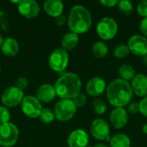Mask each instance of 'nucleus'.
Returning <instances> with one entry per match:
<instances>
[{
	"mask_svg": "<svg viewBox=\"0 0 147 147\" xmlns=\"http://www.w3.org/2000/svg\"><path fill=\"white\" fill-rule=\"evenodd\" d=\"M92 25V16L87 8L81 4L74 5L69 13L68 26L72 33L77 34L86 33Z\"/></svg>",
	"mask_w": 147,
	"mask_h": 147,
	"instance_id": "obj_2",
	"label": "nucleus"
},
{
	"mask_svg": "<svg viewBox=\"0 0 147 147\" xmlns=\"http://www.w3.org/2000/svg\"><path fill=\"white\" fill-rule=\"evenodd\" d=\"M89 143L88 134L83 129H76L72 131L67 140L69 147H86Z\"/></svg>",
	"mask_w": 147,
	"mask_h": 147,
	"instance_id": "obj_14",
	"label": "nucleus"
},
{
	"mask_svg": "<svg viewBox=\"0 0 147 147\" xmlns=\"http://www.w3.org/2000/svg\"><path fill=\"white\" fill-rule=\"evenodd\" d=\"M28 85V80L24 78V77H21L19 78L16 79V87L20 89V90H25Z\"/></svg>",
	"mask_w": 147,
	"mask_h": 147,
	"instance_id": "obj_31",
	"label": "nucleus"
},
{
	"mask_svg": "<svg viewBox=\"0 0 147 147\" xmlns=\"http://www.w3.org/2000/svg\"><path fill=\"white\" fill-rule=\"evenodd\" d=\"M127 47L130 53L134 55L145 56L147 53V38L140 34H134L128 40Z\"/></svg>",
	"mask_w": 147,
	"mask_h": 147,
	"instance_id": "obj_11",
	"label": "nucleus"
},
{
	"mask_svg": "<svg viewBox=\"0 0 147 147\" xmlns=\"http://www.w3.org/2000/svg\"><path fill=\"white\" fill-rule=\"evenodd\" d=\"M87 98L85 96V95L82 94V93H78L74 98H72V102H74V104L76 105V107L80 108L84 106V104L86 103Z\"/></svg>",
	"mask_w": 147,
	"mask_h": 147,
	"instance_id": "obj_29",
	"label": "nucleus"
},
{
	"mask_svg": "<svg viewBox=\"0 0 147 147\" xmlns=\"http://www.w3.org/2000/svg\"><path fill=\"white\" fill-rule=\"evenodd\" d=\"M139 105H140V112L144 115L147 117V96L144 97L140 102H139Z\"/></svg>",
	"mask_w": 147,
	"mask_h": 147,
	"instance_id": "obj_32",
	"label": "nucleus"
},
{
	"mask_svg": "<svg viewBox=\"0 0 147 147\" xmlns=\"http://www.w3.org/2000/svg\"><path fill=\"white\" fill-rule=\"evenodd\" d=\"M65 16L64 15H60L57 17H55V23L58 25V26H62L65 23Z\"/></svg>",
	"mask_w": 147,
	"mask_h": 147,
	"instance_id": "obj_36",
	"label": "nucleus"
},
{
	"mask_svg": "<svg viewBox=\"0 0 147 147\" xmlns=\"http://www.w3.org/2000/svg\"><path fill=\"white\" fill-rule=\"evenodd\" d=\"M100 3H102V5L109 7V8H112L115 7V5H117L118 1L117 0H101Z\"/></svg>",
	"mask_w": 147,
	"mask_h": 147,
	"instance_id": "obj_35",
	"label": "nucleus"
},
{
	"mask_svg": "<svg viewBox=\"0 0 147 147\" xmlns=\"http://www.w3.org/2000/svg\"><path fill=\"white\" fill-rule=\"evenodd\" d=\"M19 137L17 127L10 122L0 124V146L10 147L14 146Z\"/></svg>",
	"mask_w": 147,
	"mask_h": 147,
	"instance_id": "obj_5",
	"label": "nucleus"
},
{
	"mask_svg": "<svg viewBox=\"0 0 147 147\" xmlns=\"http://www.w3.org/2000/svg\"><path fill=\"white\" fill-rule=\"evenodd\" d=\"M10 119V113L6 107H0V124L9 122Z\"/></svg>",
	"mask_w": 147,
	"mask_h": 147,
	"instance_id": "obj_28",
	"label": "nucleus"
},
{
	"mask_svg": "<svg viewBox=\"0 0 147 147\" xmlns=\"http://www.w3.org/2000/svg\"><path fill=\"white\" fill-rule=\"evenodd\" d=\"M118 32V24L112 17L102 18L96 26L97 35L103 40L113 39Z\"/></svg>",
	"mask_w": 147,
	"mask_h": 147,
	"instance_id": "obj_4",
	"label": "nucleus"
},
{
	"mask_svg": "<svg viewBox=\"0 0 147 147\" xmlns=\"http://www.w3.org/2000/svg\"><path fill=\"white\" fill-rule=\"evenodd\" d=\"M81 79L73 72H67L58 78L54 84L56 94L61 99H72L81 90Z\"/></svg>",
	"mask_w": 147,
	"mask_h": 147,
	"instance_id": "obj_3",
	"label": "nucleus"
},
{
	"mask_svg": "<svg viewBox=\"0 0 147 147\" xmlns=\"http://www.w3.org/2000/svg\"><path fill=\"white\" fill-rule=\"evenodd\" d=\"M129 53H130L129 48L127 45H125V44H120L116 46L113 53L114 56L116 59H120L127 58L129 55Z\"/></svg>",
	"mask_w": 147,
	"mask_h": 147,
	"instance_id": "obj_25",
	"label": "nucleus"
},
{
	"mask_svg": "<svg viewBox=\"0 0 147 147\" xmlns=\"http://www.w3.org/2000/svg\"><path fill=\"white\" fill-rule=\"evenodd\" d=\"M2 51L6 56H15L19 52V44L14 38L8 37L3 40L2 44Z\"/></svg>",
	"mask_w": 147,
	"mask_h": 147,
	"instance_id": "obj_19",
	"label": "nucleus"
},
{
	"mask_svg": "<svg viewBox=\"0 0 147 147\" xmlns=\"http://www.w3.org/2000/svg\"><path fill=\"white\" fill-rule=\"evenodd\" d=\"M118 73H119V76L121 77V79L125 80L127 82H128L129 80H133L134 77L136 76V71L134 68L131 65H128V64L121 65L119 67Z\"/></svg>",
	"mask_w": 147,
	"mask_h": 147,
	"instance_id": "obj_22",
	"label": "nucleus"
},
{
	"mask_svg": "<svg viewBox=\"0 0 147 147\" xmlns=\"http://www.w3.org/2000/svg\"><path fill=\"white\" fill-rule=\"evenodd\" d=\"M117 8L119 11L123 15H131L134 11V5L128 0H121L118 1Z\"/></svg>",
	"mask_w": 147,
	"mask_h": 147,
	"instance_id": "obj_24",
	"label": "nucleus"
},
{
	"mask_svg": "<svg viewBox=\"0 0 147 147\" xmlns=\"http://www.w3.org/2000/svg\"><path fill=\"white\" fill-rule=\"evenodd\" d=\"M92 136L98 140H109L110 138V127L103 119H96L90 125Z\"/></svg>",
	"mask_w": 147,
	"mask_h": 147,
	"instance_id": "obj_10",
	"label": "nucleus"
},
{
	"mask_svg": "<svg viewBox=\"0 0 147 147\" xmlns=\"http://www.w3.org/2000/svg\"><path fill=\"white\" fill-rule=\"evenodd\" d=\"M143 132H144V134H147V124L143 126Z\"/></svg>",
	"mask_w": 147,
	"mask_h": 147,
	"instance_id": "obj_37",
	"label": "nucleus"
},
{
	"mask_svg": "<svg viewBox=\"0 0 147 147\" xmlns=\"http://www.w3.org/2000/svg\"><path fill=\"white\" fill-rule=\"evenodd\" d=\"M3 42V37H2V35L0 34V47H2Z\"/></svg>",
	"mask_w": 147,
	"mask_h": 147,
	"instance_id": "obj_40",
	"label": "nucleus"
},
{
	"mask_svg": "<svg viewBox=\"0 0 147 147\" xmlns=\"http://www.w3.org/2000/svg\"><path fill=\"white\" fill-rule=\"evenodd\" d=\"M127 110L128 112H130L131 114H137L140 112V105L138 102H131L128 104L127 107Z\"/></svg>",
	"mask_w": 147,
	"mask_h": 147,
	"instance_id": "obj_33",
	"label": "nucleus"
},
{
	"mask_svg": "<svg viewBox=\"0 0 147 147\" xmlns=\"http://www.w3.org/2000/svg\"><path fill=\"white\" fill-rule=\"evenodd\" d=\"M44 9L49 16L57 17L62 15L64 4L60 0H47L44 2Z\"/></svg>",
	"mask_w": 147,
	"mask_h": 147,
	"instance_id": "obj_18",
	"label": "nucleus"
},
{
	"mask_svg": "<svg viewBox=\"0 0 147 147\" xmlns=\"http://www.w3.org/2000/svg\"><path fill=\"white\" fill-rule=\"evenodd\" d=\"M137 12L140 16L147 17V1H142L138 4Z\"/></svg>",
	"mask_w": 147,
	"mask_h": 147,
	"instance_id": "obj_30",
	"label": "nucleus"
},
{
	"mask_svg": "<svg viewBox=\"0 0 147 147\" xmlns=\"http://www.w3.org/2000/svg\"><path fill=\"white\" fill-rule=\"evenodd\" d=\"M22 112L30 118H36L39 117L41 110L42 106L40 102L33 96H24L22 103H21Z\"/></svg>",
	"mask_w": 147,
	"mask_h": 147,
	"instance_id": "obj_8",
	"label": "nucleus"
},
{
	"mask_svg": "<svg viewBox=\"0 0 147 147\" xmlns=\"http://www.w3.org/2000/svg\"><path fill=\"white\" fill-rule=\"evenodd\" d=\"M106 90V82L100 77H94L86 84V91L91 96H98Z\"/></svg>",
	"mask_w": 147,
	"mask_h": 147,
	"instance_id": "obj_15",
	"label": "nucleus"
},
{
	"mask_svg": "<svg viewBox=\"0 0 147 147\" xmlns=\"http://www.w3.org/2000/svg\"><path fill=\"white\" fill-rule=\"evenodd\" d=\"M56 95L57 94L54 86L49 84H41L36 90V98L40 102H48L53 101L55 98Z\"/></svg>",
	"mask_w": 147,
	"mask_h": 147,
	"instance_id": "obj_17",
	"label": "nucleus"
},
{
	"mask_svg": "<svg viewBox=\"0 0 147 147\" xmlns=\"http://www.w3.org/2000/svg\"><path fill=\"white\" fill-rule=\"evenodd\" d=\"M40 120L45 123V124H50L53 122L55 119V115L54 112H53L50 109H42L40 115H39Z\"/></svg>",
	"mask_w": 147,
	"mask_h": 147,
	"instance_id": "obj_26",
	"label": "nucleus"
},
{
	"mask_svg": "<svg viewBox=\"0 0 147 147\" xmlns=\"http://www.w3.org/2000/svg\"><path fill=\"white\" fill-rule=\"evenodd\" d=\"M69 62V54L66 50L64 48L55 49L50 55L48 59L49 66L55 71H64Z\"/></svg>",
	"mask_w": 147,
	"mask_h": 147,
	"instance_id": "obj_7",
	"label": "nucleus"
},
{
	"mask_svg": "<svg viewBox=\"0 0 147 147\" xmlns=\"http://www.w3.org/2000/svg\"><path fill=\"white\" fill-rule=\"evenodd\" d=\"M18 11L27 18L36 17L40 12V6L37 2L33 0H22L18 4Z\"/></svg>",
	"mask_w": 147,
	"mask_h": 147,
	"instance_id": "obj_13",
	"label": "nucleus"
},
{
	"mask_svg": "<svg viewBox=\"0 0 147 147\" xmlns=\"http://www.w3.org/2000/svg\"><path fill=\"white\" fill-rule=\"evenodd\" d=\"M79 41V38L78 35L75 33H67L65 34L62 40H61V44L62 47L65 50H71L73 48H75L77 47V45L78 44Z\"/></svg>",
	"mask_w": 147,
	"mask_h": 147,
	"instance_id": "obj_20",
	"label": "nucleus"
},
{
	"mask_svg": "<svg viewBox=\"0 0 147 147\" xmlns=\"http://www.w3.org/2000/svg\"><path fill=\"white\" fill-rule=\"evenodd\" d=\"M110 147H130L131 140L129 137L124 134H117L109 140Z\"/></svg>",
	"mask_w": 147,
	"mask_h": 147,
	"instance_id": "obj_21",
	"label": "nucleus"
},
{
	"mask_svg": "<svg viewBox=\"0 0 147 147\" xmlns=\"http://www.w3.org/2000/svg\"><path fill=\"white\" fill-rule=\"evenodd\" d=\"M94 147H109L108 146H106V145H104V144H97V145H96Z\"/></svg>",
	"mask_w": 147,
	"mask_h": 147,
	"instance_id": "obj_39",
	"label": "nucleus"
},
{
	"mask_svg": "<svg viewBox=\"0 0 147 147\" xmlns=\"http://www.w3.org/2000/svg\"><path fill=\"white\" fill-rule=\"evenodd\" d=\"M133 92L138 96L146 97L147 96V76L145 74H138L134 77L130 84Z\"/></svg>",
	"mask_w": 147,
	"mask_h": 147,
	"instance_id": "obj_16",
	"label": "nucleus"
},
{
	"mask_svg": "<svg viewBox=\"0 0 147 147\" xmlns=\"http://www.w3.org/2000/svg\"><path fill=\"white\" fill-rule=\"evenodd\" d=\"M143 60H144V63H145V65H147V53L145 55V56H143Z\"/></svg>",
	"mask_w": 147,
	"mask_h": 147,
	"instance_id": "obj_38",
	"label": "nucleus"
},
{
	"mask_svg": "<svg viewBox=\"0 0 147 147\" xmlns=\"http://www.w3.org/2000/svg\"><path fill=\"white\" fill-rule=\"evenodd\" d=\"M77 107L71 99H61L54 107L55 117L61 121H66L71 119L76 114Z\"/></svg>",
	"mask_w": 147,
	"mask_h": 147,
	"instance_id": "obj_6",
	"label": "nucleus"
},
{
	"mask_svg": "<svg viewBox=\"0 0 147 147\" xmlns=\"http://www.w3.org/2000/svg\"><path fill=\"white\" fill-rule=\"evenodd\" d=\"M109 121L113 127L121 129L128 122V115L124 108H115L109 115Z\"/></svg>",
	"mask_w": 147,
	"mask_h": 147,
	"instance_id": "obj_12",
	"label": "nucleus"
},
{
	"mask_svg": "<svg viewBox=\"0 0 147 147\" xmlns=\"http://www.w3.org/2000/svg\"><path fill=\"white\" fill-rule=\"evenodd\" d=\"M93 109L96 114L103 115L107 110V105L105 102L102 99H96L93 102Z\"/></svg>",
	"mask_w": 147,
	"mask_h": 147,
	"instance_id": "obj_27",
	"label": "nucleus"
},
{
	"mask_svg": "<svg viewBox=\"0 0 147 147\" xmlns=\"http://www.w3.org/2000/svg\"><path fill=\"white\" fill-rule=\"evenodd\" d=\"M140 29L141 31V33L144 34L145 37H147V17H145L140 25Z\"/></svg>",
	"mask_w": 147,
	"mask_h": 147,
	"instance_id": "obj_34",
	"label": "nucleus"
},
{
	"mask_svg": "<svg viewBox=\"0 0 147 147\" xmlns=\"http://www.w3.org/2000/svg\"><path fill=\"white\" fill-rule=\"evenodd\" d=\"M93 55L97 59H103L109 53V47L103 41H97L92 47Z\"/></svg>",
	"mask_w": 147,
	"mask_h": 147,
	"instance_id": "obj_23",
	"label": "nucleus"
},
{
	"mask_svg": "<svg viewBox=\"0 0 147 147\" xmlns=\"http://www.w3.org/2000/svg\"><path fill=\"white\" fill-rule=\"evenodd\" d=\"M109 102L115 108H123L130 103L133 98L131 84L121 78L110 82L106 90Z\"/></svg>",
	"mask_w": 147,
	"mask_h": 147,
	"instance_id": "obj_1",
	"label": "nucleus"
},
{
	"mask_svg": "<svg viewBox=\"0 0 147 147\" xmlns=\"http://www.w3.org/2000/svg\"><path fill=\"white\" fill-rule=\"evenodd\" d=\"M24 98L23 91L16 86H10L2 94V102L7 107H16L22 103Z\"/></svg>",
	"mask_w": 147,
	"mask_h": 147,
	"instance_id": "obj_9",
	"label": "nucleus"
},
{
	"mask_svg": "<svg viewBox=\"0 0 147 147\" xmlns=\"http://www.w3.org/2000/svg\"><path fill=\"white\" fill-rule=\"evenodd\" d=\"M0 73H1V67H0Z\"/></svg>",
	"mask_w": 147,
	"mask_h": 147,
	"instance_id": "obj_41",
	"label": "nucleus"
}]
</instances>
